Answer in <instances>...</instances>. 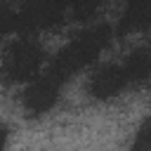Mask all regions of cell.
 <instances>
[{
    "instance_id": "cell-1",
    "label": "cell",
    "mask_w": 151,
    "mask_h": 151,
    "mask_svg": "<svg viewBox=\"0 0 151 151\" xmlns=\"http://www.w3.org/2000/svg\"><path fill=\"white\" fill-rule=\"evenodd\" d=\"M109 35H111L109 33V26H104V24H97V26L78 33L68 45L61 47V52L50 64V71H54L57 76H61L66 80L73 71L85 68L87 64H92L99 57V52L109 42Z\"/></svg>"
},
{
    "instance_id": "cell-2",
    "label": "cell",
    "mask_w": 151,
    "mask_h": 151,
    "mask_svg": "<svg viewBox=\"0 0 151 151\" xmlns=\"http://www.w3.org/2000/svg\"><path fill=\"white\" fill-rule=\"evenodd\" d=\"M66 7H71V0H26L21 9L14 14V28L19 31L52 28L61 24Z\"/></svg>"
},
{
    "instance_id": "cell-3",
    "label": "cell",
    "mask_w": 151,
    "mask_h": 151,
    "mask_svg": "<svg viewBox=\"0 0 151 151\" xmlns=\"http://www.w3.org/2000/svg\"><path fill=\"white\" fill-rule=\"evenodd\" d=\"M42 64V50L33 40H17L5 59V73L14 83H24L38 73Z\"/></svg>"
},
{
    "instance_id": "cell-4",
    "label": "cell",
    "mask_w": 151,
    "mask_h": 151,
    "mask_svg": "<svg viewBox=\"0 0 151 151\" xmlns=\"http://www.w3.org/2000/svg\"><path fill=\"white\" fill-rule=\"evenodd\" d=\"M61 83H64V78L47 68V71L24 92V109H26L31 116H40V113L50 111V109L54 106L57 97H59Z\"/></svg>"
},
{
    "instance_id": "cell-5",
    "label": "cell",
    "mask_w": 151,
    "mask_h": 151,
    "mask_svg": "<svg viewBox=\"0 0 151 151\" xmlns=\"http://www.w3.org/2000/svg\"><path fill=\"white\" fill-rule=\"evenodd\" d=\"M125 85H130V78L125 73V66L123 64H111V66H104L101 71H97L92 76L90 92L97 99H109V97H116Z\"/></svg>"
},
{
    "instance_id": "cell-6",
    "label": "cell",
    "mask_w": 151,
    "mask_h": 151,
    "mask_svg": "<svg viewBox=\"0 0 151 151\" xmlns=\"http://www.w3.org/2000/svg\"><path fill=\"white\" fill-rule=\"evenodd\" d=\"M125 73L130 78V83H137V80H144L151 76V54L146 50H134L125 61Z\"/></svg>"
},
{
    "instance_id": "cell-7",
    "label": "cell",
    "mask_w": 151,
    "mask_h": 151,
    "mask_svg": "<svg viewBox=\"0 0 151 151\" xmlns=\"http://www.w3.org/2000/svg\"><path fill=\"white\" fill-rule=\"evenodd\" d=\"M134 149H151V118L139 127L137 139H134Z\"/></svg>"
}]
</instances>
